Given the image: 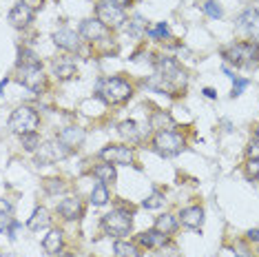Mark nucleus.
Here are the masks:
<instances>
[{
	"label": "nucleus",
	"instance_id": "1",
	"mask_svg": "<svg viewBox=\"0 0 259 257\" xmlns=\"http://www.w3.org/2000/svg\"><path fill=\"white\" fill-rule=\"evenodd\" d=\"M96 91H98V96L102 98L107 104H122V102H126L128 98H131L133 87H131L128 80L120 78V75H113V78L98 80Z\"/></svg>",
	"mask_w": 259,
	"mask_h": 257
},
{
	"label": "nucleus",
	"instance_id": "2",
	"mask_svg": "<svg viewBox=\"0 0 259 257\" xmlns=\"http://www.w3.org/2000/svg\"><path fill=\"white\" fill-rule=\"evenodd\" d=\"M224 60L231 62L233 67H257L259 64V45L255 42H233L222 51Z\"/></svg>",
	"mask_w": 259,
	"mask_h": 257
},
{
	"label": "nucleus",
	"instance_id": "3",
	"mask_svg": "<svg viewBox=\"0 0 259 257\" xmlns=\"http://www.w3.org/2000/svg\"><path fill=\"white\" fill-rule=\"evenodd\" d=\"M153 149L164 157H173L186 149V140L175 128H164V131H155L153 136Z\"/></svg>",
	"mask_w": 259,
	"mask_h": 257
},
{
	"label": "nucleus",
	"instance_id": "4",
	"mask_svg": "<svg viewBox=\"0 0 259 257\" xmlns=\"http://www.w3.org/2000/svg\"><path fill=\"white\" fill-rule=\"evenodd\" d=\"M133 218L128 208H115V211L107 213L102 218V231L111 237H122L126 233H131Z\"/></svg>",
	"mask_w": 259,
	"mask_h": 257
},
{
	"label": "nucleus",
	"instance_id": "5",
	"mask_svg": "<svg viewBox=\"0 0 259 257\" xmlns=\"http://www.w3.org/2000/svg\"><path fill=\"white\" fill-rule=\"evenodd\" d=\"M40 124V115L33 107H18L9 118V128L18 136H27V133H36Z\"/></svg>",
	"mask_w": 259,
	"mask_h": 257
},
{
	"label": "nucleus",
	"instance_id": "6",
	"mask_svg": "<svg viewBox=\"0 0 259 257\" xmlns=\"http://www.w3.org/2000/svg\"><path fill=\"white\" fill-rule=\"evenodd\" d=\"M157 71H160V78L170 87V89H173V87H184L188 82V75L184 71V67H182L175 58L162 56L160 60H157Z\"/></svg>",
	"mask_w": 259,
	"mask_h": 257
},
{
	"label": "nucleus",
	"instance_id": "7",
	"mask_svg": "<svg viewBox=\"0 0 259 257\" xmlns=\"http://www.w3.org/2000/svg\"><path fill=\"white\" fill-rule=\"evenodd\" d=\"M16 80H18L22 87H27L29 91L42 93L45 91V82H47L42 64H40V67H20L18 64V69H16Z\"/></svg>",
	"mask_w": 259,
	"mask_h": 257
},
{
	"label": "nucleus",
	"instance_id": "8",
	"mask_svg": "<svg viewBox=\"0 0 259 257\" xmlns=\"http://www.w3.org/2000/svg\"><path fill=\"white\" fill-rule=\"evenodd\" d=\"M100 160L109 162V164H122V166H133L135 153L133 149L122 147V144H109L100 151Z\"/></svg>",
	"mask_w": 259,
	"mask_h": 257
},
{
	"label": "nucleus",
	"instance_id": "9",
	"mask_svg": "<svg viewBox=\"0 0 259 257\" xmlns=\"http://www.w3.org/2000/svg\"><path fill=\"white\" fill-rule=\"evenodd\" d=\"M96 14H98V20L102 22L104 27H109V29H117V27H122L126 22L124 9L115 7V5H109V3H98Z\"/></svg>",
	"mask_w": 259,
	"mask_h": 257
},
{
	"label": "nucleus",
	"instance_id": "10",
	"mask_svg": "<svg viewBox=\"0 0 259 257\" xmlns=\"http://www.w3.org/2000/svg\"><path fill=\"white\" fill-rule=\"evenodd\" d=\"M71 155V149L64 147L60 140H54V142H47L38 149V157L42 162H60L64 157Z\"/></svg>",
	"mask_w": 259,
	"mask_h": 257
},
{
	"label": "nucleus",
	"instance_id": "11",
	"mask_svg": "<svg viewBox=\"0 0 259 257\" xmlns=\"http://www.w3.org/2000/svg\"><path fill=\"white\" fill-rule=\"evenodd\" d=\"M82 213H84V204H82V200L75 195L64 197V200L58 204V215H60L62 220H69V222L80 220Z\"/></svg>",
	"mask_w": 259,
	"mask_h": 257
},
{
	"label": "nucleus",
	"instance_id": "12",
	"mask_svg": "<svg viewBox=\"0 0 259 257\" xmlns=\"http://www.w3.org/2000/svg\"><path fill=\"white\" fill-rule=\"evenodd\" d=\"M51 73L58 80H73L78 75V67H75V62L69 56H60L51 62Z\"/></svg>",
	"mask_w": 259,
	"mask_h": 257
},
{
	"label": "nucleus",
	"instance_id": "13",
	"mask_svg": "<svg viewBox=\"0 0 259 257\" xmlns=\"http://www.w3.org/2000/svg\"><path fill=\"white\" fill-rule=\"evenodd\" d=\"M107 33H109V27H104L98 18L82 20V25H80V36L84 40H89V42H98V40H102Z\"/></svg>",
	"mask_w": 259,
	"mask_h": 257
},
{
	"label": "nucleus",
	"instance_id": "14",
	"mask_svg": "<svg viewBox=\"0 0 259 257\" xmlns=\"http://www.w3.org/2000/svg\"><path fill=\"white\" fill-rule=\"evenodd\" d=\"M54 42H56V47H60L64 51H78L80 49V36L67 27L58 29L54 33Z\"/></svg>",
	"mask_w": 259,
	"mask_h": 257
},
{
	"label": "nucleus",
	"instance_id": "15",
	"mask_svg": "<svg viewBox=\"0 0 259 257\" xmlns=\"http://www.w3.org/2000/svg\"><path fill=\"white\" fill-rule=\"evenodd\" d=\"M9 22H11V27H16V29H25L29 27L33 22V9H29L27 5H16L14 9L9 11Z\"/></svg>",
	"mask_w": 259,
	"mask_h": 257
},
{
	"label": "nucleus",
	"instance_id": "16",
	"mask_svg": "<svg viewBox=\"0 0 259 257\" xmlns=\"http://www.w3.org/2000/svg\"><path fill=\"white\" fill-rule=\"evenodd\" d=\"M138 242L142 244V246L146 248H164L168 244V235H164V233H160L157 229H151V231H146V233H140L138 235Z\"/></svg>",
	"mask_w": 259,
	"mask_h": 257
},
{
	"label": "nucleus",
	"instance_id": "17",
	"mask_svg": "<svg viewBox=\"0 0 259 257\" xmlns=\"http://www.w3.org/2000/svg\"><path fill=\"white\" fill-rule=\"evenodd\" d=\"M204 222V208L202 206H188L180 213V224L186 229H199Z\"/></svg>",
	"mask_w": 259,
	"mask_h": 257
},
{
	"label": "nucleus",
	"instance_id": "18",
	"mask_svg": "<svg viewBox=\"0 0 259 257\" xmlns=\"http://www.w3.org/2000/svg\"><path fill=\"white\" fill-rule=\"evenodd\" d=\"M58 140H60L64 147H69L73 151L75 147H80L82 144V140H84V131H82V128H75V126H67V128H62L60 131Z\"/></svg>",
	"mask_w": 259,
	"mask_h": 257
},
{
	"label": "nucleus",
	"instance_id": "19",
	"mask_svg": "<svg viewBox=\"0 0 259 257\" xmlns=\"http://www.w3.org/2000/svg\"><path fill=\"white\" fill-rule=\"evenodd\" d=\"M62 244H64V237H62V231H58V229H54V231H49L45 235V239H42V248L47 250L49 255H58L62 250Z\"/></svg>",
	"mask_w": 259,
	"mask_h": 257
},
{
	"label": "nucleus",
	"instance_id": "20",
	"mask_svg": "<svg viewBox=\"0 0 259 257\" xmlns=\"http://www.w3.org/2000/svg\"><path fill=\"white\" fill-rule=\"evenodd\" d=\"M49 222H51L49 211H47L45 206H36V211H33V215L29 218L27 226L31 231H40V229H47V226H49Z\"/></svg>",
	"mask_w": 259,
	"mask_h": 257
},
{
	"label": "nucleus",
	"instance_id": "21",
	"mask_svg": "<svg viewBox=\"0 0 259 257\" xmlns=\"http://www.w3.org/2000/svg\"><path fill=\"white\" fill-rule=\"evenodd\" d=\"M178 226H180V218H175V215H170V213L160 215L157 222H155V229L160 233H164V235H168V237L178 231Z\"/></svg>",
	"mask_w": 259,
	"mask_h": 257
},
{
	"label": "nucleus",
	"instance_id": "22",
	"mask_svg": "<svg viewBox=\"0 0 259 257\" xmlns=\"http://www.w3.org/2000/svg\"><path fill=\"white\" fill-rule=\"evenodd\" d=\"M117 133H120L128 142H140V126L135 120H124L117 124Z\"/></svg>",
	"mask_w": 259,
	"mask_h": 257
},
{
	"label": "nucleus",
	"instance_id": "23",
	"mask_svg": "<svg viewBox=\"0 0 259 257\" xmlns=\"http://www.w3.org/2000/svg\"><path fill=\"white\" fill-rule=\"evenodd\" d=\"M93 175L98 178V182H102V184H111V182H115L117 171H115V166H113V164L104 162V164H98L96 168H93Z\"/></svg>",
	"mask_w": 259,
	"mask_h": 257
},
{
	"label": "nucleus",
	"instance_id": "24",
	"mask_svg": "<svg viewBox=\"0 0 259 257\" xmlns=\"http://www.w3.org/2000/svg\"><path fill=\"white\" fill-rule=\"evenodd\" d=\"M109 202V191H107V184L98 182L96 186H93L91 191V204L93 206H104V204Z\"/></svg>",
	"mask_w": 259,
	"mask_h": 257
},
{
	"label": "nucleus",
	"instance_id": "25",
	"mask_svg": "<svg viewBox=\"0 0 259 257\" xmlns=\"http://www.w3.org/2000/svg\"><path fill=\"white\" fill-rule=\"evenodd\" d=\"M222 71H224V73L228 75V78L233 80V91H231V96H233V98L241 96V91H244L246 87H248V80H246V78H239V75H235V73H233L228 67H222Z\"/></svg>",
	"mask_w": 259,
	"mask_h": 257
},
{
	"label": "nucleus",
	"instance_id": "26",
	"mask_svg": "<svg viewBox=\"0 0 259 257\" xmlns=\"http://www.w3.org/2000/svg\"><path fill=\"white\" fill-rule=\"evenodd\" d=\"M18 64L20 67H40V60H38V56L33 54L31 49L20 47L18 49Z\"/></svg>",
	"mask_w": 259,
	"mask_h": 257
},
{
	"label": "nucleus",
	"instance_id": "27",
	"mask_svg": "<svg viewBox=\"0 0 259 257\" xmlns=\"http://www.w3.org/2000/svg\"><path fill=\"white\" fill-rule=\"evenodd\" d=\"M115 257H140V250L135 244H128V242H115Z\"/></svg>",
	"mask_w": 259,
	"mask_h": 257
},
{
	"label": "nucleus",
	"instance_id": "28",
	"mask_svg": "<svg viewBox=\"0 0 259 257\" xmlns=\"http://www.w3.org/2000/svg\"><path fill=\"white\" fill-rule=\"evenodd\" d=\"M257 22H259V16H257V11L252 9V7H248L241 16H237V25H239V27H244V29L255 27Z\"/></svg>",
	"mask_w": 259,
	"mask_h": 257
},
{
	"label": "nucleus",
	"instance_id": "29",
	"mask_svg": "<svg viewBox=\"0 0 259 257\" xmlns=\"http://www.w3.org/2000/svg\"><path fill=\"white\" fill-rule=\"evenodd\" d=\"M162 124H166V128H170V126H173V118H170V113L157 111V113H153V118H151V126L157 128V131H164Z\"/></svg>",
	"mask_w": 259,
	"mask_h": 257
},
{
	"label": "nucleus",
	"instance_id": "30",
	"mask_svg": "<svg viewBox=\"0 0 259 257\" xmlns=\"http://www.w3.org/2000/svg\"><path fill=\"white\" fill-rule=\"evenodd\" d=\"M146 33H149V38H153V40H166L170 36V29H168L166 22H157L155 27L146 29Z\"/></svg>",
	"mask_w": 259,
	"mask_h": 257
},
{
	"label": "nucleus",
	"instance_id": "31",
	"mask_svg": "<svg viewBox=\"0 0 259 257\" xmlns=\"http://www.w3.org/2000/svg\"><path fill=\"white\" fill-rule=\"evenodd\" d=\"M16 220L9 213H0V233H9V237H16Z\"/></svg>",
	"mask_w": 259,
	"mask_h": 257
},
{
	"label": "nucleus",
	"instance_id": "32",
	"mask_svg": "<svg viewBox=\"0 0 259 257\" xmlns=\"http://www.w3.org/2000/svg\"><path fill=\"white\" fill-rule=\"evenodd\" d=\"M202 9H204V14L208 16V18H215V20H220L222 16H224V11L222 7L215 3V0H206V3L202 5Z\"/></svg>",
	"mask_w": 259,
	"mask_h": 257
},
{
	"label": "nucleus",
	"instance_id": "33",
	"mask_svg": "<svg viewBox=\"0 0 259 257\" xmlns=\"http://www.w3.org/2000/svg\"><path fill=\"white\" fill-rule=\"evenodd\" d=\"M164 204H166V200H164L162 193H153V195H149V197L144 200L142 206H144V208H149V211H155V208L164 206Z\"/></svg>",
	"mask_w": 259,
	"mask_h": 257
},
{
	"label": "nucleus",
	"instance_id": "34",
	"mask_svg": "<svg viewBox=\"0 0 259 257\" xmlns=\"http://www.w3.org/2000/svg\"><path fill=\"white\" fill-rule=\"evenodd\" d=\"M144 31H146L144 18H142V16H135V18L131 20V25H128V33H131V36H135V38H140Z\"/></svg>",
	"mask_w": 259,
	"mask_h": 257
},
{
	"label": "nucleus",
	"instance_id": "35",
	"mask_svg": "<svg viewBox=\"0 0 259 257\" xmlns=\"http://www.w3.org/2000/svg\"><path fill=\"white\" fill-rule=\"evenodd\" d=\"M22 147H25V151H38L40 149L38 133H27V136H22Z\"/></svg>",
	"mask_w": 259,
	"mask_h": 257
},
{
	"label": "nucleus",
	"instance_id": "36",
	"mask_svg": "<svg viewBox=\"0 0 259 257\" xmlns=\"http://www.w3.org/2000/svg\"><path fill=\"white\" fill-rule=\"evenodd\" d=\"M64 189H67V184H64L62 180H58V178L45 180V191L47 193H62Z\"/></svg>",
	"mask_w": 259,
	"mask_h": 257
},
{
	"label": "nucleus",
	"instance_id": "37",
	"mask_svg": "<svg viewBox=\"0 0 259 257\" xmlns=\"http://www.w3.org/2000/svg\"><path fill=\"white\" fill-rule=\"evenodd\" d=\"M244 171H246V178H248V180H259V160H250V157H248Z\"/></svg>",
	"mask_w": 259,
	"mask_h": 257
},
{
	"label": "nucleus",
	"instance_id": "38",
	"mask_svg": "<svg viewBox=\"0 0 259 257\" xmlns=\"http://www.w3.org/2000/svg\"><path fill=\"white\" fill-rule=\"evenodd\" d=\"M246 155L250 157V160H259V140H252L248 144V149H246Z\"/></svg>",
	"mask_w": 259,
	"mask_h": 257
},
{
	"label": "nucleus",
	"instance_id": "39",
	"mask_svg": "<svg viewBox=\"0 0 259 257\" xmlns=\"http://www.w3.org/2000/svg\"><path fill=\"white\" fill-rule=\"evenodd\" d=\"M0 213H9V215H14V204H11L9 200H3V197H0Z\"/></svg>",
	"mask_w": 259,
	"mask_h": 257
},
{
	"label": "nucleus",
	"instance_id": "40",
	"mask_svg": "<svg viewBox=\"0 0 259 257\" xmlns=\"http://www.w3.org/2000/svg\"><path fill=\"white\" fill-rule=\"evenodd\" d=\"M102 3H109V5H115V7H120V9H126L133 5V0H102Z\"/></svg>",
	"mask_w": 259,
	"mask_h": 257
},
{
	"label": "nucleus",
	"instance_id": "41",
	"mask_svg": "<svg viewBox=\"0 0 259 257\" xmlns=\"http://www.w3.org/2000/svg\"><path fill=\"white\" fill-rule=\"evenodd\" d=\"M153 257H178V250H175V248H166V246H164V248L160 250V253H155Z\"/></svg>",
	"mask_w": 259,
	"mask_h": 257
},
{
	"label": "nucleus",
	"instance_id": "42",
	"mask_svg": "<svg viewBox=\"0 0 259 257\" xmlns=\"http://www.w3.org/2000/svg\"><path fill=\"white\" fill-rule=\"evenodd\" d=\"M22 5H27L29 9H33V11H38L40 7H42V0H20Z\"/></svg>",
	"mask_w": 259,
	"mask_h": 257
},
{
	"label": "nucleus",
	"instance_id": "43",
	"mask_svg": "<svg viewBox=\"0 0 259 257\" xmlns=\"http://www.w3.org/2000/svg\"><path fill=\"white\" fill-rule=\"evenodd\" d=\"M246 239H248V242H257L259 244V229H250L248 233H246Z\"/></svg>",
	"mask_w": 259,
	"mask_h": 257
},
{
	"label": "nucleus",
	"instance_id": "44",
	"mask_svg": "<svg viewBox=\"0 0 259 257\" xmlns=\"http://www.w3.org/2000/svg\"><path fill=\"white\" fill-rule=\"evenodd\" d=\"M204 96H206V98H210V100H215L217 93H215V89H210V87H208V89H204Z\"/></svg>",
	"mask_w": 259,
	"mask_h": 257
},
{
	"label": "nucleus",
	"instance_id": "45",
	"mask_svg": "<svg viewBox=\"0 0 259 257\" xmlns=\"http://www.w3.org/2000/svg\"><path fill=\"white\" fill-rule=\"evenodd\" d=\"M237 257H255V255H250V253H248V250H244V248H241V250H239V253H237Z\"/></svg>",
	"mask_w": 259,
	"mask_h": 257
},
{
	"label": "nucleus",
	"instance_id": "46",
	"mask_svg": "<svg viewBox=\"0 0 259 257\" xmlns=\"http://www.w3.org/2000/svg\"><path fill=\"white\" fill-rule=\"evenodd\" d=\"M252 9H255V11H257V16H259V0H257L255 5H252Z\"/></svg>",
	"mask_w": 259,
	"mask_h": 257
},
{
	"label": "nucleus",
	"instance_id": "47",
	"mask_svg": "<svg viewBox=\"0 0 259 257\" xmlns=\"http://www.w3.org/2000/svg\"><path fill=\"white\" fill-rule=\"evenodd\" d=\"M255 136H257V140H259V124H255Z\"/></svg>",
	"mask_w": 259,
	"mask_h": 257
}]
</instances>
